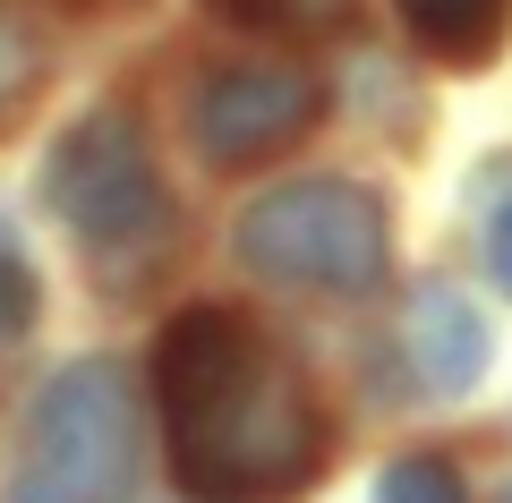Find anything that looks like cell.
<instances>
[{"label":"cell","mask_w":512,"mask_h":503,"mask_svg":"<svg viewBox=\"0 0 512 503\" xmlns=\"http://www.w3.org/2000/svg\"><path fill=\"white\" fill-rule=\"evenodd\" d=\"M154 384L171 418V469L197 503H274L325 469V427H316L308 384L231 307L171 316L154 350Z\"/></svg>","instance_id":"1"},{"label":"cell","mask_w":512,"mask_h":503,"mask_svg":"<svg viewBox=\"0 0 512 503\" xmlns=\"http://www.w3.org/2000/svg\"><path fill=\"white\" fill-rule=\"evenodd\" d=\"M239 256L291 290H367L384 273V205L350 180H291L239 214Z\"/></svg>","instance_id":"2"},{"label":"cell","mask_w":512,"mask_h":503,"mask_svg":"<svg viewBox=\"0 0 512 503\" xmlns=\"http://www.w3.org/2000/svg\"><path fill=\"white\" fill-rule=\"evenodd\" d=\"M128 486V393L103 359H77L43 384L9 503H111Z\"/></svg>","instance_id":"3"},{"label":"cell","mask_w":512,"mask_h":503,"mask_svg":"<svg viewBox=\"0 0 512 503\" xmlns=\"http://www.w3.org/2000/svg\"><path fill=\"white\" fill-rule=\"evenodd\" d=\"M43 197L94 248H137L163 231V180H154L146 128L128 111H86L43 162Z\"/></svg>","instance_id":"4"},{"label":"cell","mask_w":512,"mask_h":503,"mask_svg":"<svg viewBox=\"0 0 512 503\" xmlns=\"http://www.w3.org/2000/svg\"><path fill=\"white\" fill-rule=\"evenodd\" d=\"M188 120H197V154L239 171V162H265L291 137H308L316 86H308V69H282V60H239V69H214L197 86Z\"/></svg>","instance_id":"5"},{"label":"cell","mask_w":512,"mask_h":503,"mask_svg":"<svg viewBox=\"0 0 512 503\" xmlns=\"http://www.w3.org/2000/svg\"><path fill=\"white\" fill-rule=\"evenodd\" d=\"M402 342H410V367L427 376V393H470V384L487 376V350H495L487 316H478L453 282H427L419 299H410Z\"/></svg>","instance_id":"6"},{"label":"cell","mask_w":512,"mask_h":503,"mask_svg":"<svg viewBox=\"0 0 512 503\" xmlns=\"http://www.w3.org/2000/svg\"><path fill=\"white\" fill-rule=\"evenodd\" d=\"M402 18H410V35H419L436 60L487 69V60H495V43H504L512 0H402Z\"/></svg>","instance_id":"7"},{"label":"cell","mask_w":512,"mask_h":503,"mask_svg":"<svg viewBox=\"0 0 512 503\" xmlns=\"http://www.w3.org/2000/svg\"><path fill=\"white\" fill-rule=\"evenodd\" d=\"M43 69H52V52H43V26L18 18V9H0V128H18V111L35 103Z\"/></svg>","instance_id":"8"},{"label":"cell","mask_w":512,"mask_h":503,"mask_svg":"<svg viewBox=\"0 0 512 503\" xmlns=\"http://www.w3.org/2000/svg\"><path fill=\"white\" fill-rule=\"evenodd\" d=\"M376 503H461V478L419 452V461H393V469L376 478Z\"/></svg>","instance_id":"9"},{"label":"cell","mask_w":512,"mask_h":503,"mask_svg":"<svg viewBox=\"0 0 512 503\" xmlns=\"http://www.w3.org/2000/svg\"><path fill=\"white\" fill-rule=\"evenodd\" d=\"M231 26H316V18H342L350 0H214Z\"/></svg>","instance_id":"10"},{"label":"cell","mask_w":512,"mask_h":503,"mask_svg":"<svg viewBox=\"0 0 512 503\" xmlns=\"http://www.w3.org/2000/svg\"><path fill=\"white\" fill-rule=\"evenodd\" d=\"M26 324H35V273H26L18 256H0V367L26 342Z\"/></svg>","instance_id":"11"},{"label":"cell","mask_w":512,"mask_h":503,"mask_svg":"<svg viewBox=\"0 0 512 503\" xmlns=\"http://www.w3.org/2000/svg\"><path fill=\"white\" fill-rule=\"evenodd\" d=\"M478 256H487V273L512 290V188L487 205V222H478Z\"/></svg>","instance_id":"12"},{"label":"cell","mask_w":512,"mask_h":503,"mask_svg":"<svg viewBox=\"0 0 512 503\" xmlns=\"http://www.w3.org/2000/svg\"><path fill=\"white\" fill-rule=\"evenodd\" d=\"M504 503H512V495H504Z\"/></svg>","instance_id":"13"}]
</instances>
